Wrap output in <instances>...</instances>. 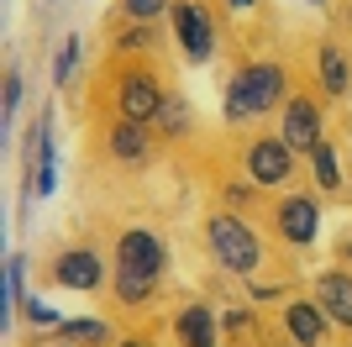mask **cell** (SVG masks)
Listing matches in <instances>:
<instances>
[{
    "label": "cell",
    "mask_w": 352,
    "mask_h": 347,
    "mask_svg": "<svg viewBox=\"0 0 352 347\" xmlns=\"http://www.w3.org/2000/svg\"><path fill=\"white\" fill-rule=\"evenodd\" d=\"M174 337H179V347H221V316L210 305L190 300L174 316Z\"/></svg>",
    "instance_id": "cell-11"
},
{
    "label": "cell",
    "mask_w": 352,
    "mask_h": 347,
    "mask_svg": "<svg viewBox=\"0 0 352 347\" xmlns=\"http://www.w3.org/2000/svg\"><path fill=\"white\" fill-rule=\"evenodd\" d=\"M116 347H147V342H142V337H126V342H116Z\"/></svg>",
    "instance_id": "cell-30"
},
{
    "label": "cell",
    "mask_w": 352,
    "mask_h": 347,
    "mask_svg": "<svg viewBox=\"0 0 352 347\" xmlns=\"http://www.w3.org/2000/svg\"><path fill=\"white\" fill-rule=\"evenodd\" d=\"M11 305H27V263L6 258V311Z\"/></svg>",
    "instance_id": "cell-20"
},
{
    "label": "cell",
    "mask_w": 352,
    "mask_h": 347,
    "mask_svg": "<svg viewBox=\"0 0 352 347\" xmlns=\"http://www.w3.org/2000/svg\"><path fill=\"white\" fill-rule=\"evenodd\" d=\"M153 43H158L153 21H132V27L121 32V53H153Z\"/></svg>",
    "instance_id": "cell-21"
},
{
    "label": "cell",
    "mask_w": 352,
    "mask_h": 347,
    "mask_svg": "<svg viewBox=\"0 0 352 347\" xmlns=\"http://www.w3.org/2000/svg\"><path fill=\"white\" fill-rule=\"evenodd\" d=\"M58 189V163H53V116L37 121L32 132V195H53Z\"/></svg>",
    "instance_id": "cell-13"
},
{
    "label": "cell",
    "mask_w": 352,
    "mask_h": 347,
    "mask_svg": "<svg viewBox=\"0 0 352 347\" xmlns=\"http://www.w3.org/2000/svg\"><path fill=\"white\" fill-rule=\"evenodd\" d=\"M21 95H27V85H21V69L6 74V127L16 121V105H21Z\"/></svg>",
    "instance_id": "cell-25"
},
{
    "label": "cell",
    "mask_w": 352,
    "mask_h": 347,
    "mask_svg": "<svg viewBox=\"0 0 352 347\" xmlns=\"http://www.w3.org/2000/svg\"><path fill=\"white\" fill-rule=\"evenodd\" d=\"M284 337L294 347H321L331 337V316L321 311V300L310 295V300H289L284 305Z\"/></svg>",
    "instance_id": "cell-9"
},
{
    "label": "cell",
    "mask_w": 352,
    "mask_h": 347,
    "mask_svg": "<svg viewBox=\"0 0 352 347\" xmlns=\"http://www.w3.org/2000/svg\"><path fill=\"white\" fill-rule=\"evenodd\" d=\"M305 6H326V0H305Z\"/></svg>",
    "instance_id": "cell-31"
},
{
    "label": "cell",
    "mask_w": 352,
    "mask_h": 347,
    "mask_svg": "<svg viewBox=\"0 0 352 347\" xmlns=\"http://www.w3.org/2000/svg\"><path fill=\"white\" fill-rule=\"evenodd\" d=\"M242 90H248L252 116H268L274 105H284L289 74H284V63H274V58H258V63H248V69H242Z\"/></svg>",
    "instance_id": "cell-8"
},
{
    "label": "cell",
    "mask_w": 352,
    "mask_h": 347,
    "mask_svg": "<svg viewBox=\"0 0 352 347\" xmlns=\"http://www.w3.org/2000/svg\"><path fill=\"white\" fill-rule=\"evenodd\" d=\"M226 6H232V11H252V6H258V0H226Z\"/></svg>",
    "instance_id": "cell-28"
},
{
    "label": "cell",
    "mask_w": 352,
    "mask_h": 347,
    "mask_svg": "<svg viewBox=\"0 0 352 347\" xmlns=\"http://www.w3.org/2000/svg\"><path fill=\"white\" fill-rule=\"evenodd\" d=\"M27 316L37 321V326H58V321H63L58 311H53V305H43V300H27Z\"/></svg>",
    "instance_id": "cell-26"
},
{
    "label": "cell",
    "mask_w": 352,
    "mask_h": 347,
    "mask_svg": "<svg viewBox=\"0 0 352 347\" xmlns=\"http://www.w3.org/2000/svg\"><path fill=\"white\" fill-rule=\"evenodd\" d=\"M105 147H111V158H121V163H147V158H153V137H147V127H142V121H126V116H121L116 127H105Z\"/></svg>",
    "instance_id": "cell-14"
},
{
    "label": "cell",
    "mask_w": 352,
    "mask_h": 347,
    "mask_svg": "<svg viewBox=\"0 0 352 347\" xmlns=\"http://www.w3.org/2000/svg\"><path fill=\"white\" fill-rule=\"evenodd\" d=\"M221 111H226V121H242V116H252V105H248V90H242V74H236V79H226Z\"/></svg>",
    "instance_id": "cell-22"
},
{
    "label": "cell",
    "mask_w": 352,
    "mask_h": 347,
    "mask_svg": "<svg viewBox=\"0 0 352 347\" xmlns=\"http://www.w3.org/2000/svg\"><path fill=\"white\" fill-rule=\"evenodd\" d=\"M248 179L252 185H289L294 179V147L284 143V137H263V143H252L248 147Z\"/></svg>",
    "instance_id": "cell-7"
},
{
    "label": "cell",
    "mask_w": 352,
    "mask_h": 347,
    "mask_svg": "<svg viewBox=\"0 0 352 347\" xmlns=\"http://www.w3.org/2000/svg\"><path fill=\"white\" fill-rule=\"evenodd\" d=\"M111 284H116V300L126 305V311H142V305L153 300V289H158V279L137 274V269H116V274H111Z\"/></svg>",
    "instance_id": "cell-17"
},
{
    "label": "cell",
    "mask_w": 352,
    "mask_h": 347,
    "mask_svg": "<svg viewBox=\"0 0 352 347\" xmlns=\"http://www.w3.org/2000/svg\"><path fill=\"white\" fill-rule=\"evenodd\" d=\"M121 11L132 16V21H158V16L174 11V0H121Z\"/></svg>",
    "instance_id": "cell-24"
},
{
    "label": "cell",
    "mask_w": 352,
    "mask_h": 347,
    "mask_svg": "<svg viewBox=\"0 0 352 347\" xmlns=\"http://www.w3.org/2000/svg\"><path fill=\"white\" fill-rule=\"evenodd\" d=\"M321 132H326V116H321V105H316V95H289V101H284L279 137L294 147V153H305V158H310V153L326 143Z\"/></svg>",
    "instance_id": "cell-4"
},
{
    "label": "cell",
    "mask_w": 352,
    "mask_h": 347,
    "mask_svg": "<svg viewBox=\"0 0 352 347\" xmlns=\"http://www.w3.org/2000/svg\"><path fill=\"white\" fill-rule=\"evenodd\" d=\"M53 332H58V342H74V347H105L111 342V326L95 316H63Z\"/></svg>",
    "instance_id": "cell-16"
},
{
    "label": "cell",
    "mask_w": 352,
    "mask_h": 347,
    "mask_svg": "<svg viewBox=\"0 0 352 347\" xmlns=\"http://www.w3.org/2000/svg\"><path fill=\"white\" fill-rule=\"evenodd\" d=\"M279 347H294V342H279Z\"/></svg>",
    "instance_id": "cell-32"
},
{
    "label": "cell",
    "mask_w": 352,
    "mask_h": 347,
    "mask_svg": "<svg viewBox=\"0 0 352 347\" xmlns=\"http://www.w3.org/2000/svg\"><path fill=\"white\" fill-rule=\"evenodd\" d=\"M206 242H210V258L226 269V274L248 279L263 269V242L252 237V227L242 216H232V211H216V216H206Z\"/></svg>",
    "instance_id": "cell-1"
},
{
    "label": "cell",
    "mask_w": 352,
    "mask_h": 347,
    "mask_svg": "<svg viewBox=\"0 0 352 347\" xmlns=\"http://www.w3.org/2000/svg\"><path fill=\"white\" fill-rule=\"evenodd\" d=\"M163 101H168V90L158 85V74L153 69H126L121 74V90H116V105L126 121H142V127H153L163 111Z\"/></svg>",
    "instance_id": "cell-3"
},
{
    "label": "cell",
    "mask_w": 352,
    "mask_h": 347,
    "mask_svg": "<svg viewBox=\"0 0 352 347\" xmlns=\"http://www.w3.org/2000/svg\"><path fill=\"white\" fill-rule=\"evenodd\" d=\"M116 269H137V274L147 279H163V269H168V247H163L158 231L147 227H132L116 237Z\"/></svg>",
    "instance_id": "cell-5"
},
{
    "label": "cell",
    "mask_w": 352,
    "mask_h": 347,
    "mask_svg": "<svg viewBox=\"0 0 352 347\" xmlns=\"http://www.w3.org/2000/svg\"><path fill=\"white\" fill-rule=\"evenodd\" d=\"M252 326V316L248 311H226V316H221V332H232V337H242Z\"/></svg>",
    "instance_id": "cell-27"
},
{
    "label": "cell",
    "mask_w": 352,
    "mask_h": 347,
    "mask_svg": "<svg viewBox=\"0 0 352 347\" xmlns=\"http://www.w3.org/2000/svg\"><path fill=\"white\" fill-rule=\"evenodd\" d=\"M310 174H316V189H321V195H337L342 189V163H337V147L331 143H321L310 153Z\"/></svg>",
    "instance_id": "cell-19"
},
{
    "label": "cell",
    "mask_w": 352,
    "mask_h": 347,
    "mask_svg": "<svg viewBox=\"0 0 352 347\" xmlns=\"http://www.w3.org/2000/svg\"><path fill=\"white\" fill-rule=\"evenodd\" d=\"M337 253H342V258L352 263V237H342V247H337Z\"/></svg>",
    "instance_id": "cell-29"
},
{
    "label": "cell",
    "mask_w": 352,
    "mask_h": 347,
    "mask_svg": "<svg viewBox=\"0 0 352 347\" xmlns=\"http://www.w3.org/2000/svg\"><path fill=\"white\" fill-rule=\"evenodd\" d=\"M74 63H79V37H63V48H58V58H53V85H69V74H74Z\"/></svg>",
    "instance_id": "cell-23"
},
{
    "label": "cell",
    "mask_w": 352,
    "mask_h": 347,
    "mask_svg": "<svg viewBox=\"0 0 352 347\" xmlns=\"http://www.w3.org/2000/svg\"><path fill=\"white\" fill-rule=\"evenodd\" d=\"M274 227H279V237L289 247H310L321 237V205H316V195H289V200H279L274 205Z\"/></svg>",
    "instance_id": "cell-6"
},
{
    "label": "cell",
    "mask_w": 352,
    "mask_h": 347,
    "mask_svg": "<svg viewBox=\"0 0 352 347\" xmlns=\"http://www.w3.org/2000/svg\"><path fill=\"white\" fill-rule=\"evenodd\" d=\"M153 127L163 132V137H184V132L195 127V105L179 95V90H168V101H163V111H158V121Z\"/></svg>",
    "instance_id": "cell-18"
},
{
    "label": "cell",
    "mask_w": 352,
    "mask_h": 347,
    "mask_svg": "<svg viewBox=\"0 0 352 347\" xmlns=\"http://www.w3.org/2000/svg\"><path fill=\"white\" fill-rule=\"evenodd\" d=\"M316 69H321V90H326V95H337V101H342V95L352 90V63H347V53H342L337 43L316 48Z\"/></svg>",
    "instance_id": "cell-15"
},
{
    "label": "cell",
    "mask_w": 352,
    "mask_h": 347,
    "mask_svg": "<svg viewBox=\"0 0 352 347\" xmlns=\"http://www.w3.org/2000/svg\"><path fill=\"white\" fill-rule=\"evenodd\" d=\"M58 347H74V342H58Z\"/></svg>",
    "instance_id": "cell-33"
},
{
    "label": "cell",
    "mask_w": 352,
    "mask_h": 347,
    "mask_svg": "<svg viewBox=\"0 0 352 347\" xmlns=\"http://www.w3.org/2000/svg\"><path fill=\"white\" fill-rule=\"evenodd\" d=\"M316 300H321V311L331 316V326H347L352 332V274L347 269L316 274Z\"/></svg>",
    "instance_id": "cell-12"
},
{
    "label": "cell",
    "mask_w": 352,
    "mask_h": 347,
    "mask_svg": "<svg viewBox=\"0 0 352 347\" xmlns=\"http://www.w3.org/2000/svg\"><path fill=\"white\" fill-rule=\"evenodd\" d=\"M168 21H174V37H179V53H184V63H210L216 58V21H210V11L200 6V0H174V11H168Z\"/></svg>",
    "instance_id": "cell-2"
},
{
    "label": "cell",
    "mask_w": 352,
    "mask_h": 347,
    "mask_svg": "<svg viewBox=\"0 0 352 347\" xmlns=\"http://www.w3.org/2000/svg\"><path fill=\"white\" fill-rule=\"evenodd\" d=\"M47 274H53V284H63V289H95L105 279V258L95 247H69V253L53 258Z\"/></svg>",
    "instance_id": "cell-10"
}]
</instances>
